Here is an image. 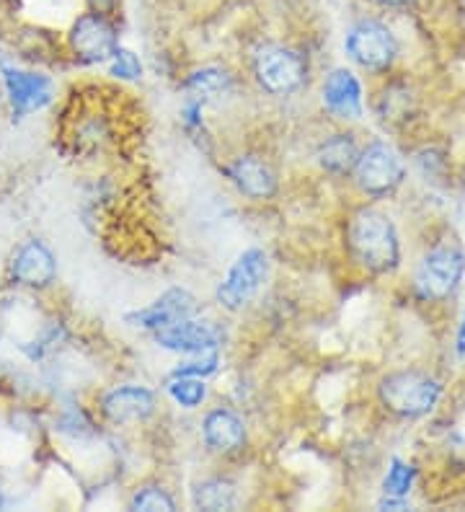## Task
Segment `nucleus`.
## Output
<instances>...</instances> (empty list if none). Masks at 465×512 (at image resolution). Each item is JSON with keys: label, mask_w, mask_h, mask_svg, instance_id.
<instances>
[{"label": "nucleus", "mask_w": 465, "mask_h": 512, "mask_svg": "<svg viewBox=\"0 0 465 512\" xmlns=\"http://www.w3.org/2000/svg\"><path fill=\"white\" fill-rule=\"evenodd\" d=\"M194 311H197V300L186 293V290H168V293L163 295L161 300H155L150 308L127 316V321H135V324L143 326V329L158 331L176 324V321L192 319Z\"/></svg>", "instance_id": "obj_11"}, {"label": "nucleus", "mask_w": 465, "mask_h": 512, "mask_svg": "<svg viewBox=\"0 0 465 512\" xmlns=\"http://www.w3.org/2000/svg\"><path fill=\"white\" fill-rule=\"evenodd\" d=\"M354 176L367 194L380 197V194L393 192L401 184L403 163L393 148H388L385 143H372L354 163Z\"/></svg>", "instance_id": "obj_7"}, {"label": "nucleus", "mask_w": 465, "mask_h": 512, "mask_svg": "<svg viewBox=\"0 0 465 512\" xmlns=\"http://www.w3.org/2000/svg\"><path fill=\"white\" fill-rule=\"evenodd\" d=\"M411 484H414V469L411 466H406L403 461H393L391 471H388V476H385V494H388V505L391 507H401V502L406 494H409Z\"/></svg>", "instance_id": "obj_19"}, {"label": "nucleus", "mask_w": 465, "mask_h": 512, "mask_svg": "<svg viewBox=\"0 0 465 512\" xmlns=\"http://www.w3.org/2000/svg\"><path fill=\"white\" fill-rule=\"evenodd\" d=\"M458 355L465 360V319L460 324V334H458Z\"/></svg>", "instance_id": "obj_26"}, {"label": "nucleus", "mask_w": 465, "mask_h": 512, "mask_svg": "<svg viewBox=\"0 0 465 512\" xmlns=\"http://www.w3.org/2000/svg\"><path fill=\"white\" fill-rule=\"evenodd\" d=\"M228 174L236 182V187L248 197H254V200H267L277 192V179H274L272 169L254 156L238 158L228 169Z\"/></svg>", "instance_id": "obj_15"}, {"label": "nucleus", "mask_w": 465, "mask_h": 512, "mask_svg": "<svg viewBox=\"0 0 465 512\" xmlns=\"http://www.w3.org/2000/svg\"><path fill=\"white\" fill-rule=\"evenodd\" d=\"M217 352H197V360H186L179 368L174 370V375H189V378H205V375H212L217 370Z\"/></svg>", "instance_id": "obj_22"}, {"label": "nucleus", "mask_w": 465, "mask_h": 512, "mask_svg": "<svg viewBox=\"0 0 465 512\" xmlns=\"http://www.w3.org/2000/svg\"><path fill=\"white\" fill-rule=\"evenodd\" d=\"M140 73H143L140 60H137L130 50L117 47V52L112 55V75H117V78H127V81H135V78H140Z\"/></svg>", "instance_id": "obj_24"}, {"label": "nucleus", "mask_w": 465, "mask_h": 512, "mask_svg": "<svg viewBox=\"0 0 465 512\" xmlns=\"http://www.w3.org/2000/svg\"><path fill=\"white\" fill-rule=\"evenodd\" d=\"M360 153H357V145H354L352 135H334L331 140L321 145L318 150V161H321L323 169L334 171V174H347L354 169Z\"/></svg>", "instance_id": "obj_17"}, {"label": "nucleus", "mask_w": 465, "mask_h": 512, "mask_svg": "<svg viewBox=\"0 0 465 512\" xmlns=\"http://www.w3.org/2000/svg\"><path fill=\"white\" fill-rule=\"evenodd\" d=\"M254 73L269 94H290L305 81V60L287 47H264L256 55Z\"/></svg>", "instance_id": "obj_6"}, {"label": "nucleus", "mask_w": 465, "mask_h": 512, "mask_svg": "<svg viewBox=\"0 0 465 512\" xmlns=\"http://www.w3.org/2000/svg\"><path fill=\"white\" fill-rule=\"evenodd\" d=\"M378 3H383V6H409L414 0H378Z\"/></svg>", "instance_id": "obj_27"}, {"label": "nucleus", "mask_w": 465, "mask_h": 512, "mask_svg": "<svg viewBox=\"0 0 465 512\" xmlns=\"http://www.w3.org/2000/svg\"><path fill=\"white\" fill-rule=\"evenodd\" d=\"M246 440V430H243V422L233 412H225V409H215V412L207 414L205 419V443L210 445L217 453H230V450H238Z\"/></svg>", "instance_id": "obj_16"}, {"label": "nucleus", "mask_w": 465, "mask_h": 512, "mask_svg": "<svg viewBox=\"0 0 465 512\" xmlns=\"http://www.w3.org/2000/svg\"><path fill=\"white\" fill-rule=\"evenodd\" d=\"M168 394L174 396L181 406L186 409H194L205 401L207 391L202 386V378H189V375H171V383H168Z\"/></svg>", "instance_id": "obj_20"}, {"label": "nucleus", "mask_w": 465, "mask_h": 512, "mask_svg": "<svg viewBox=\"0 0 465 512\" xmlns=\"http://www.w3.org/2000/svg\"><path fill=\"white\" fill-rule=\"evenodd\" d=\"M114 6H117V0H91L93 13H99V16H106Z\"/></svg>", "instance_id": "obj_25"}, {"label": "nucleus", "mask_w": 465, "mask_h": 512, "mask_svg": "<svg viewBox=\"0 0 465 512\" xmlns=\"http://www.w3.org/2000/svg\"><path fill=\"white\" fill-rule=\"evenodd\" d=\"M174 507V500L158 487L140 489L132 500V510H174Z\"/></svg>", "instance_id": "obj_23"}, {"label": "nucleus", "mask_w": 465, "mask_h": 512, "mask_svg": "<svg viewBox=\"0 0 465 512\" xmlns=\"http://www.w3.org/2000/svg\"><path fill=\"white\" fill-rule=\"evenodd\" d=\"M440 394V383L429 375L416 373V370L393 373L380 383V401L401 417H422V414L432 412Z\"/></svg>", "instance_id": "obj_2"}, {"label": "nucleus", "mask_w": 465, "mask_h": 512, "mask_svg": "<svg viewBox=\"0 0 465 512\" xmlns=\"http://www.w3.org/2000/svg\"><path fill=\"white\" fill-rule=\"evenodd\" d=\"M323 104L341 119H354L362 114V86L349 70L339 68L323 83Z\"/></svg>", "instance_id": "obj_13"}, {"label": "nucleus", "mask_w": 465, "mask_h": 512, "mask_svg": "<svg viewBox=\"0 0 465 512\" xmlns=\"http://www.w3.org/2000/svg\"><path fill=\"white\" fill-rule=\"evenodd\" d=\"M153 334L155 339H158V344L166 347V350L189 352V355L215 350L217 342H220V331H217L215 326L194 319L176 321V324L153 331Z\"/></svg>", "instance_id": "obj_10"}, {"label": "nucleus", "mask_w": 465, "mask_h": 512, "mask_svg": "<svg viewBox=\"0 0 465 512\" xmlns=\"http://www.w3.org/2000/svg\"><path fill=\"white\" fill-rule=\"evenodd\" d=\"M349 249H352L354 259L370 272H391L401 259L396 225L375 207H365L352 218V223H349Z\"/></svg>", "instance_id": "obj_1"}, {"label": "nucleus", "mask_w": 465, "mask_h": 512, "mask_svg": "<svg viewBox=\"0 0 465 512\" xmlns=\"http://www.w3.org/2000/svg\"><path fill=\"white\" fill-rule=\"evenodd\" d=\"M267 254L261 249H248L238 256V262L233 264V269L228 272L220 288H217V300L223 303L225 308L236 311V308L246 306L248 300L259 293L261 282L267 280Z\"/></svg>", "instance_id": "obj_5"}, {"label": "nucleus", "mask_w": 465, "mask_h": 512, "mask_svg": "<svg viewBox=\"0 0 465 512\" xmlns=\"http://www.w3.org/2000/svg\"><path fill=\"white\" fill-rule=\"evenodd\" d=\"M465 272V254L458 246H437L424 256L416 272V290L427 300H442L460 285Z\"/></svg>", "instance_id": "obj_3"}, {"label": "nucleus", "mask_w": 465, "mask_h": 512, "mask_svg": "<svg viewBox=\"0 0 465 512\" xmlns=\"http://www.w3.org/2000/svg\"><path fill=\"white\" fill-rule=\"evenodd\" d=\"M0 73H3V83H6L16 114H29L34 109H42L44 104H50L52 83L44 75L24 73V70H16L6 63H0Z\"/></svg>", "instance_id": "obj_9"}, {"label": "nucleus", "mask_w": 465, "mask_h": 512, "mask_svg": "<svg viewBox=\"0 0 465 512\" xmlns=\"http://www.w3.org/2000/svg\"><path fill=\"white\" fill-rule=\"evenodd\" d=\"M155 409V396L148 388L124 386L114 388L104 396V414L112 422H137V419L150 417Z\"/></svg>", "instance_id": "obj_14"}, {"label": "nucleus", "mask_w": 465, "mask_h": 512, "mask_svg": "<svg viewBox=\"0 0 465 512\" xmlns=\"http://www.w3.org/2000/svg\"><path fill=\"white\" fill-rule=\"evenodd\" d=\"M228 83H230V78L225 70L207 68V70H199V73L192 75L189 88H194V91H199V94H217V91H223Z\"/></svg>", "instance_id": "obj_21"}, {"label": "nucleus", "mask_w": 465, "mask_h": 512, "mask_svg": "<svg viewBox=\"0 0 465 512\" xmlns=\"http://www.w3.org/2000/svg\"><path fill=\"white\" fill-rule=\"evenodd\" d=\"M194 505L199 510H230L236 505L233 484L225 479H207L194 489Z\"/></svg>", "instance_id": "obj_18"}, {"label": "nucleus", "mask_w": 465, "mask_h": 512, "mask_svg": "<svg viewBox=\"0 0 465 512\" xmlns=\"http://www.w3.org/2000/svg\"><path fill=\"white\" fill-rule=\"evenodd\" d=\"M70 44H73V52L81 57L83 63H101V60H109L117 52V32L104 16L86 13L73 24Z\"/></svg>", "instance_id": "obj_8"}, {"label": "nucleus", "mask_w": 465, "mask_h": 512, "mask_svg": "<svg viewBox=\"0 0 465 512\" xmlns=\"http://www.w3.org/2000/svg\"><path fill=\"white\" fill-rule=\"evenodd\" d=\"M13 280L21 282V285H29V288H44L50 285L57 275L55 256L42 241H29L26 246H21L16 259H13Z\"/></svg>", "instance_id": "obj_12"}, {"label": "nucleus", "mask_w": 465, "mask_h": 512, "mask_svg": "<svg viewBox=\"0 0 465 512\" xmlns=\"http://www.w3.org/2000/svg\"><path fill=\"white\" fill-rule=\"evenodd\" d=\"M347 55L367 70H385L396 60L398 42L388 26L378 21H360L347 34Z\"/></svg>", "instance_id": "obj_4"}]
</instances>
